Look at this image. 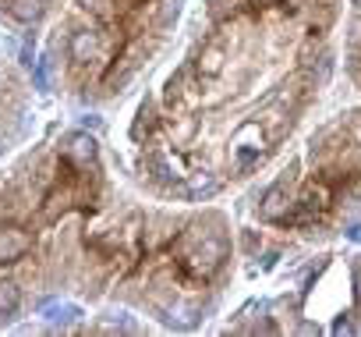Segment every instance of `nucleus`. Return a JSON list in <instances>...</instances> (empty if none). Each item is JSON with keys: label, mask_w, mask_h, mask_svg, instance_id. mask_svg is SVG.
<instances>
[{"label": "nucleus", "mask_w": 361, "mask_h": 337, "mask_svg": "<svg viewBox=\"0 0 361 337\" xmlns=\"http://www.w3.org/2000/svg\"><path fill=\"white\" fill-rule=\"evenodd\" d=\"M213 192H216V182L213 178H195L192 189H188V196H213Z\"/></svg>", "instance_id": "9b49d317"}, {"label": "nucleus", "mask_w": 361, "mask_h": 337, "mask_svg": "<svg viewBox=\"0 0 361 337\" xmlns=\"http://www.w3.org/2000/svg\"><path fill=\"white\" fill-rule=\"evenodd\" d=\"M177 93H180V71H173L166 78V100H177Z\"/></svg>", "instance_id": "ddd939ff"}, {"label": "nucleus", "mask_w": 361, "mask_h": 337, "mask_svg": "<svg viewBox=\"0 0 361 337\" xmlns=\"http://www.w3.org/2000/svg\"><path fill=\"white\" fill-rule=\"evenodd\" d=\"M71 206V189H54L50 196H47V206H43V217L47 220H57L64 210Z\"/></svg>", "instance_id": "6e6552de"}, {"label": "nucleus", "mask_w": 361, "mask_h": 337, "mask_svg": "<svg viewBox=\"0 0 361 337\" xmlns=\"http://www.w3.org/2000/svg\"><path fill=\"white\" fill-rule=\"evenodd\" d=\"M224 256H227V242L216 238V235H209V238H202V245L188 256V263H192V270H199V273H213V270L224 263Z\"/></svg>", "instance_id": "f257e3e1"}, {"label": "nucleus", "mask_w": 361, "mask_h": 337, "mask_svg": "<svg viewBox=\"0 0 361 337\" xmlns=\"http://www.w3.org/2000/svg\"><path fill=\"white\" fill-rule=\"evenodd\" d=\"M75 4H78V8H85V11H99V8L106 4V0H75Z\"/></svg>", "instance_id": "2eb2a0df"}, {"label": "nucleus", "mask_w": 361, "mask_h": 337, "mask_svg": "<svg viewBox=\"0 0 361 337\" xmlns=\"http://www.w3.org/2000/svg\"><path fill=\"white\" fill-rule=\"evenodd\" d=\"M64 156L75 160V163H89V160H96V135H89V128L71 131V135L64 138Z\"/></svg>", "instance_id": "20e7f679"}, {"label": "nucleus", "mask_w": 361, "mask_h": 337, "mask_svg": "<svg viewBox=\"0 0 361 337\" xmlns=\"http://www.w3.org/2000/svg\"><path fill=\"white\" fill-rule=\"evenodd\" d=\"M18 309H22V288L11 280H0V316L11 319Z\"/></svg>", "instance_id": "0eeeda50"}, {"label": "nucleus", "mask_w": 361, "mask_h": 337, "mask_svg": "<svg viewBox=\"0 0 361 337\" xmlns=\"http://www.w3.org/2000/svg\"><path fill=\"white\" fill-rule=\"evenodd\" d=\"M82 124H85V128H92V131H96V128H99V117H96V114H89V117H85V121H82Z\"/></svg>", "instance_id": "dca6fc26"}, {"label": "nucleus", "mask_w": 361, "mask_h": 337, "mask_svg": "<svg viewBox=\"0 0 361 337\" xmlns=\"http://www.w3.org/2000/svg\"><path fill=\"white\" fill-rule=\"evenodd\" d=\"M287 189L283 185H269L266 192H262V203H259V213L266 217V220H283L287 217Z\"/></svg>", "instance_id": "39448f33"}, {"label": "nucleus", "mask_w": 361, "mask_h": 337, "mask_svg": "<svg viewBox=\"0 0 361 337\" xmlns=\"http://www.w3.org/2000/svg\"><path fill=\"white\" fill-rule=\"evenodd\" d=\"M333 330H336V333H350V330H354V326H350V323H347V319H340V323H336V326H333Z\"/></svg>", "instance_id": "f3484780"}, {"label": "nucleus", "mask_w": 361, "mask_h": 337, "mask_svg": "<svg viewBox=\"0 0 361 337\" xmlns=\"http://www.w3.org/2000/svg\"><path fill=\"white\" fill-rule=\"evenodd\" d=\"M29 249H32L29 231H22V227H15V224L0 227V263H15V259H22Z\"/></svg>", "instance_id": "7ed1b4c3"}, {"label": "nucleus", "mask_w": 361, "mask_h": 337, "mask_svg": "<svg viewBox=\"0 0 361 337\" xmlns=\"http://www.w3.org/2000/svg\"><path fill=\"white\" fill-rule=\"evenodd\" d=\"M350 47H361V15L350 22Z\"/></svg>", "instance_id": "4468645a"}, {"label": "nucleus", "mask_w": 361, "mask_h": 337, "mask_svg": "<svg viewBox=\"0 0 361 337\" xmlns=\"http://www.w3.org/2000/svg\"><path fill=\"white\" fill-rule=\"evenodd\" d=\"M354 4H357V8H361V0H354Z\"/></svg>", "instance_id": "a211bd4d"}, {"label": "nucleus", "mask_w": 361, "mask_h": 337, "mask_svg": "<svg viewBox=\"0 0 361 337\" xmlns=\"http://www.w3.org/2000/svg\"><path fill=\"white\" fill-rule=\"evenodd\" d=\"M224 61H227V54L220 50V47H206L202 54H199V75L202 78H216V75H224Z\"/></svg>", "instance_id": "423d86ee"}, {"label": "nucleus", "mask_w": 361, "mask_h": 337, "mask_svg": "<svg viewBox=\"0 0 361 337\" xmlns=\"http://www.w3.org/2000/svg\"><path fill=\"white\" fill-rule=\"evenodd\" d=\"M11 15L18 22H39L43 18V0H11Z\"/></svg>", "instance_id": "1a4fd4ad"}, {"label": "nucleus", "mask_w": 361, "mask_h": 337, "mask_svg": "<svg viewBox=\"0 0 361 337\" xmlns=\"http://www.w3.org/2000/svg\"><path fill=\"white\" fill-rule=\"evenodd\" d=\"M180 4H185V0H163V8H159V25H173L177 15H180Z\"/></svg>", "instance_id": "9d476101"}, {"label": "nucleus", "mask_w": 361, "mask_h": 337, "mask_svg": "<svg viewBox=\"0 0 361 337\" xmlns=\"http://www.w3.org/2000/svg\"><path fill=\"white\" fill-rule=\"evenodd\" d=\"M99 50H103V40H99L96 29H78V32H71V40H68V57H71L75 64L96 61Z\"/></svg>", "instance_id": "f03ea898"}, {"label": "nucleus", "mask_w": 361, "mask_h": 337, "mask_svg": "<svg viewBox=\"0 0 361 337\" xmlns=\"http://www.w3.org/2000/svg\"><path fill=\"white\" fill-rule=\"evenodd\" d=\"M75 316H78V309H75V305H57V309L50 312V319H54V323H68V319H75Z\"/></svg>", "instance_id": "f8f14e48"}]
</instances>
